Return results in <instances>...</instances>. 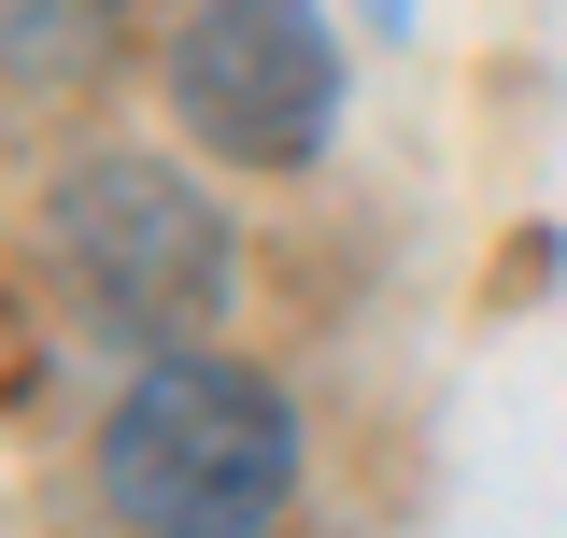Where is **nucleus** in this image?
Listing matches in <instances>:
<instances>
[{"label":"nucleus","instance_id":"obj_1","mask_svg":"<svg viewBox=\"0 0 567 538\" xmlns=\"http://www.w3.org/2000/svg\"><path fill=\"white\" fill-rule=\"evenodd\" d=\"M100 496L128 525L241 538V525H270L284 496H298V411H284V383L171 340L128 397H114V425H100Z\"/></svg>","mask_w":567,"mask_h":538},{"label":"nucleus","instance_id":"obj_2","mask_svg":"<svg viewBox=\"0 0 567 538\" xmlns=\"http://www.w3.org/2000/svg\"><path fill=\"white\" fill-rule=\"evenodd\" d=\"M43 227H58V269L85 283V312L156 340V354L227 312V213H213L171 156H85Z\"/></svg>","mask_w":567,"mask_h":538},{"label":"nucleus","instance_id":"obj_3","mask_svg":"<svg viewBox=\"0 0 567 538\" xmlns=\"http://www.w3.org/2000/svg\"><path fill=\"white\" fill-rule=\"evenodd\" d=\"M171 114L241 156V170H298L341 128V43L312 0H199L171 29Z\"/></svg>","mask_w":567,"mask_h":538},{"label":"nucleus","instance_id":"obj_4","mask_svg":"<svg viewBox=\"0 0 567 538\" xmlns=\"http://www.w3.org/2000/svg\"><path fill=\"white\" fill-rule=\"evenodd\" d=\"M354 14H369V29H412V0H354Z\"/></svg>","mask_w":567,"mask_h":538}]
</instances>
